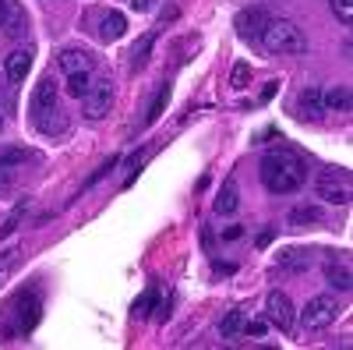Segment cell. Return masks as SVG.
<instances>
[{"label":"cell","mask_w":353,"mask_h":350,"mask_svg":"<svg viewBox=\"0 0 353 350\" xmlns=\"http://www.w3.org/2000/svg\"><path fill=\"white\" fill-rule=\"evenodd\" d=\"M258 173H261V184L269 188L272 195H293L297 188H304V181H307V163L293 149L283 145V149L265 153Z\"/></svg>","instance_id":"6da1fadb"},{"label":"cell","mask_w":353,"mask_h":350,"mask_svg":"<svg viewBox=\"0 0 353 350\" xmlns=\"http://www.w3.org/2000/svg\"><path fill=\"white\" fill-rule=\"evenodd\" d=\"M261 43L269 53H307V36H304V28L297 21H286V18H276L265 25V32H261Z\"/></svg>","instance_id":"7a4b0ae2"},{"label":"cell","mask_w":353,"mask_h":350,"mask_svg":"<svg viewBox=\"0 0 353 350\" xmlns=\"http://www.w3.org/2000/svg\"><path fill=\"white\" fill-rule=\"evenodd\" d=\"M336 318H339V301H336L332 294H318V298H311V301L304 304V311H301V326H304L307 333H318V329L332 326Z\"/></svg>","instance_id":"3957f363"},{"label":"cell","mask_w":353,"mask_h":350,"mask_svg":"<svg viewBox=\"0 0 353 350\" xmlns=\"http://www.w3.org/2000/svg\"><path fill=\"white\" fill-rule=\"evenodd\" d=\"M81 103H85V117H88V121H103V117L113 110V81L110 78L92 81V85H88V93L81 96Z\"/></svg>","instance_id":"277c9868"},{"label":"cell","mask_w":353,"mask_h":350,"mask_svg":"<svg viewBox=\"0 0 353 350\" xmlns=\"http://www.w3.org/2000/svg\"><path fill=\"white\" fill-rule=\"evenodd\" d=\"M318 198L332 202V206H346L350 202V173L339 170V166H329L318 177Z\"/></svg>","instance_id":"5b68a950"},{"label":"cell","mask_w":353,"mask_h":350,"mask_svg":"<svg viewBox=\"0 0 353 350\" xmlns=\"http://www.w3.org/2000/svg\"><path fill=\"white\" fill-rule=\"evenodd\" d=\"M265 311H269V322L279 326L283 333L293 329V322H297V311H293V301L283 294V290H272L269 298H265Z\"/></svg>","instance_id":"8992f818"},{"label":"cell","mask_w":353,"mask_h":350,"mask_svg":"<svg viewBox=\"0 0 353 350\" xmlns=\"http://www.w3.org/2000/svg\"><path fill=\"white\" fill-rule=\"evenodd\" d=\"M50 113H57V85H53V78H43L32 93V117L43 121Z\"/></svg>","instance_id":"52a82bcc"},{"label":"cell","mask_w":353,"mask_h":350,"mask_svg":"<svg viewBox=\"0 0 353 350\" xmlns=\"http://www.w3.org/2000/svg\"><path fill=\"white\" fill-rule=\"evenodd\" d=\"M28 68H32V50L21 46V50H14V53L4 57V75H8L11 85L25 81V78H28Z\"/></svg>","instance_id":"ba28073f"},{"label":"cell","mask_w":353,"mask_h":350,"mask_svg":"<svg viewBox=\"0 0 353 350\" xmlns=\"http://www.w3.org/2000/svg\"><path fill=\"white\" fill-rule=\"evenodd\" d=\"M265 25H269V14H265L261 8H248V11L237 14V28H241L244 39H261Z\"/></svg>","instance_id":"9c48e42d"},{"label":"cell","mask_w":353,"mask_h":350,"mask_svg":"<svg viewBox=\"0 0 353 350\" xmlns=\"http://www.w3.org/2000/svg\"><path fill=\"white\" fill-rule=\"evenodd\" d=\"M92 53L88 50H78V46H68L64 53H61V68L68 71V75H78V71H92Z\"/></svg>","instance_id":"30bf717a"},{"label":"cell","mask_w":353,"mask_h":350,"mask_svg":"<svg viewBox=\"0 0 353 350\" xmlns=\"http://www.w3.org/2000/svg\"><path fill=\"white\" fill-rule=\"evenodd\" d=\"M124 32H128V18H124L121 11H110V14H103V21H99V39L113 43V39H121Z\"/></svg>","instance_id":"8fae6325"},{"label":"cell","mask_w":353,"mask_h":350,"mask_svg":"<svg viewBox=\"0 0 353 350\" xmlns=\"http://www.w3.org/2000/svg\"><path fill=\"white\" fill-rule=\"evenodd\" d=\"M297 110H301V117H321V113H325V103H321V89H318V85H307V89L297 96Z\"/></svg>","instance_id":"7c38bea8"},{"label":"cell","mask_w":353,"mask_h":350,"mask_svg":"<svg viewBox=\"0 0 353 350\" xmlns=\"http://www.w3.org/2000/svg\"><path fill=\"white\" fill-rule=\"evenodd\" d=\"M237 206H241V191H237V184H233V181H226L219 188V198H216V213L219 216H230V213H237Z\"/></svg>","instance_id":"4fadbf2b"},{"label":"cell","mask_w":353,"mask_h":350,"mask_svg":"<svg viewBox=\"0 0 353 350\" xmlns=\"http://www.w3.org/2000/svg\"><path fill=\"white\" fill-rule=\"evenodd\" d=\"M325 276H329V283L339 290V294H350L353 276H350V266H346V262H329V266H325Z\"/></svg>","instance_id":"5bb4252c"},{"label":"cell","mask_w":353,"mask_h":350,"mask_svg":"<svg viewBox=\"0 0 353 350\" xmlns=\"http://www.w3.org/2000/svg\"><path fill=\"white\" fill-rule=\"evenodd\" d=\"M321 103H325V110L346 113V110H350V85H336V89L321 93Z\"/></svg>","instance_id":"9a60e30c"},{"label":"cell","mask_w":353,"mask_h":350,"mask_svg":"<svg viewBox=\"0 0 353 350\" xmlns=\"http://www.w3.org/2000/svg\"><path fill=\"white\" fill-rule=\"evenodd\" d=\"M241 329H244V311H241V308L226 311V318L219 322V336H223V340H237Z\"/></svg>","instance_id":"2e32d148"},{"label":"cell","mask_w":353,"mask_h":350,"mask_svg":"<svg viewBox=\"0 0 353 350\" xmlns=\"http://www.w3.org/2000/svg\"><path fill=\"white\" fill-rule=\"evenodd\" d=\"M18 318H21L18 329L28 333V329L39 322V301H36V298H21V311H18Z\"/></svg>","instance_id":"e0dca14e"},{"label":"cell","mask_w":353,"mask_h":350,"mask_svg":"<svg viewBox=\"0 0 353 350\" xmlns=\"http://www.w3.org/2000/svg\"><path fill=\"white\" fill-rule=\"evenodd\" d=\"M307 266H311L307 251H283V258H279V269H290V273H301Z\"/></svg>","instance_id":"ac0fdd59"},{"label":"cell","mask_w":353,"mask_h":350,"mask_svg":"<svg viewBox=\"0 0 353 350\" xmlns=\"http://www.w3.org/2000/svg\"><path fill=\"white\" fill-rule=\"evenodd\" d=\"M156 298H159V286H149V290H145V294L134 301V315H138V318L152 315V308H156Z\"/></svg>","instance_id":"d6986e66"},{"label":"cell","mask_w":353,"mask_h":350,"mask_svg":"<svg viewBox=\"0 0 353 350\" xmlns=\"http://www.w3.org/2000/svg\"><path fill=\"white\" fill-rule=\"evenodd\" d=\"M28 159H32L28 149H4V153H0V166H8V170H14V166H21Z\"/></svg>","instance_id":"ffe728a7"},{"label":"cell","mask_w":353,"mask_h":350,"mask_svg":"<svg viewBox=\"0 0 353 350\" xmlns=\"http://www.w3.org/2000/svg\"><path fill=\"white\" fill-rule=\"evenodd\" d=\"M88 85H92V81H88V71H78V75H68V93H71L74 99H81V96L88 93Z\"/></svg>","instance_id":"44dd1931"},{"label":"cell","mask_w":353,"mask_h":350,"mask_svg":"<svg viewBox=\"0 0 353 350\" xmlns=\"http://www.w3.org/2000/svg\"><path fill=\"white\" fill-rule=\"evenodd\" d=\"M321 216H318V209H311V206H301V209H293V216H290V223L293 226H304V223H318Z\"/></svg>","instance_id":"7402d4cb"},{"label":"cell","mask_w":353,"mask_h":350,"mask_svg":"<svg viewBox=\"0 0 353 350\" xmlns=\"http://www.w3.org/2000/svg\"><path fill=\"white\" fill-rule=\"evenodd\" d=\"M332 14H336L343 25H350V21H353V0H332Z\"/></svg>","instance_id":"603a6c76"},{"label":"cell","mask_w":353,"mask_h":350,"mask_svg":"<svg viewBox=\"0 0 353 350\" xmlns=\"http://www.w3.org/2000/svg\"><path fill=\"white\" fill-rule=\"evenodd\" d=\"M166 99H170V85H163V93L156 96V103H152V110H149V124H156L159 117H163V110H166Z\"/></svg>","instance_id":"cb8c5ba5"},{"label":"cell","mask_w":353,"mask_h":350,"mask_svg":"<svg viewBox=\"0 0 353 350\" xmlns=\"http://www.w3.org/2000/svg\"><path fill=\"white\" fill-rule=\"evenodd\" d=\"M25 209H28V202H21V206H18V209H14V213H11V216L4 220V226H0V237H8V233H11V230H14V226L21 223V216H25Z\"/></svg>","instance_id":"d4e9b609"},{"label":"cell","mask_w":353,"mask_h":350,"mask_svg":"<svg viewBox=\"0 0 353 350\" xmlns=\"http://www.w3.org/2000/svg\"><path fill=\"white\" fill-rule=\"evenodd\" d=\"M248 78H251V68L241 61L237 68H233V78H230V85H233V89H244V85H248Z\"/></svg>","instance_id":"484cf974"},{"label":"cell","mask_w":353,"mask_h":350,"mask_svg":"<svg viewBox=\"0 0 353 350\" xmlns=\"http://www.w3.org/2000/svg\"><path fill=\"white\" fill-rule=\"evenodd\" d=\"M152 39H156V36H145V43H138V46H134V68H138V64H145V61H149V50H152Z\"/></svg>","instance_id":"4316f807"},{"label":"cell","mask_w":353,"mask_h":350,"mask_svg":"<svg viewBox=\"0 0 353 350\" xmlns=\"http://www.w3.org/2000/svg\"><path fill=\"white\" fill-rule=\"evenodd\" d=\"M265 329H269V326H265V322H248V318H244V336H251V340H261L265 336Z\"/></svg>","instance_id":"83f0119b"},{"label":"cell","mask_w":353,"mask_h":350,"mask_svg":"<svg viewBox=\"0 0 353 350\" xmlns=\"http://www.w3.org/2000/svg\"><path fill=\"white\" fill-rule=\"evenodd\" d=\"M14 8H18L14 0H0V28H4V21H8L11 14H14Z\"/></svg>","instance_id":"f1b7e54d"},{"label":"cell","mask_w":353,"mask_h":350,"mask_svg":"<svg viewBox=\"0 0 353 350\" xmlns=\"http://www.w3.org/2000/svg\"><path fill=\"white\" fill-rule=\"evenodd\" d=\"M241 233H244V226H230V230H223V237H226V241H237Z\"/></svg>","instance_id":"f546056e"},{"label":"cell","mask_w":353,"mask_h":350,"mask_svg":"<svg viewBox=\"0 0 353 350\" xmlns=\"http://www.w3.org/2000/svg\"><path fill=\"white\" fill-rule=\"evenodd\" d=\"M8 184H11V170H8V166H0V191H4Z\"/></svg>","instance_id":"4dcf8cb0"},{"label":"cell","mask_w":353,"mask_h":350,"mask_svg":"<svg viewBox=\"0 0 353 350\" xmlns=\"http://www.w3.org/2000/svg\"><path fill=\"white\" fill-rule=\"evenodd\" d=\"M134 4V11H149V0H131Z\"/></svg>","instance_id":"1f68e13d"},{"label":"cell","mask_w":353,"mask_h":350,"mask_svg":"<svg viewBox=\"0 0 353 350\" xmlns=\"http://www.w3.org/2000/svg\"><path fill=\"white\" fill-rule=\"evenodd\" d=\"M0 128H4V117H0Z\"/></svg>","instance_id":"d6a6232c"},{"label":"cell","mask_w":353,"mask_h":350,"mask_svg":"<svg viewBox=\"0 0 353 350\" xmlns=\"http://www.w3.org/2000/svg\"><path fill=\"white\" fill-rule=\"evenodd\" d=\"M0 273H4V266H0Z\"/></svg>","instance_id":"836d02e7"}]
</instances>
